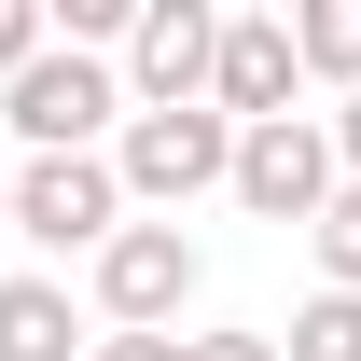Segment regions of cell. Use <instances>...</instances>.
<instances>
[{"instance_id":"obj_1","label":"cell","mask_w":361,"mask_h":361,"mask_svg":"<svg viewBox=\"0 0 361 361\" xmlns=\"http://www.w3.org/2000/svg\"><path fill=\"white\" fill-rule=\"evenodd\" d=\"M126 223L139 209H126V167H111V153H28V167H14V236H28L42 264H97Z\"/></svg>"},{"instance_id":"obj_2","label":"cell","mask_w":361,"mask_h":361,"mask_svg":"<svg viewBox=\"0 0 361 361\" xmlns=\"http://www.w3.org/2000/svg\"><path fill=\"white\" fill-rule=\"evenodd\" d=\"M111 167H126V209H139V223H180L195 195H236V126H223V111H126Z\"/></svg>"},{"instance_id":"obj_3","label":"cell","mask_w":361,"mask_h":361,"mask_svg":"<svg viewBox=\"0 0 361 361\" xmlns=\"http://www.w3.org/2000/svg\"><path fill=\"white\" fill-rule=\"evenodd\" d=\"M209 292V250L180 223H126L111 250L84 264V306H97V334H180V306Z\"/></svg>"},{"instance_id":"obj_4","label":"cell","mask_w":361,"mask_h":361,"mask_svg":"<svg viewBox=\"0 0 361 361\" xmlns=\"http://www.w3.org/2000/svg\"><path fill=\"white\" fill-rule=\"evenodd\" d=\"M126 70H111V56H70L56 42L42 70H28V84H0V126L28 139V153H111V139H126Z\"/></svg>"},{"instance_id":"obj_5","label":"cell","mask_w":361,"mask_h":361,"mask_svg":"<svg viewBox=\"0 0 361 361\" xmlns=\"http://www.w3.org/2000/svg\"><path fill=\"white\" fill-rule=\"evenodd\" d=\"M334 195H348L334 111H292V126H236V209H250V223H292V236H306Z\"/></svg>"},{"instance_id":"obj_6","label":"cell","mask_w":361,"mask_h":361,"mask_svg":"<svg viewBox=\"0 0 361 361\" xmlns=\"http://www.w3.org/2000/svg\"><path fill=\"white\" fill-rule=\"evenodd\" d=\"M209 84H223V14H209V0H139L126 97L139 111H209Z\"/></svg>"},{"instance_id":"obj_7","label":"cell","mask_w":361,"mask_h":361,"mask_svg":"<svg viewBox=\"0 0 361 361\" xmlns=\"http://www.w3.org/2000/svg\"><path fill=\"white\" fill-rule=\"evenodd\" d=\"M292 84H306L292 14H223V84H209V111H223V126H292Z\"/></svg>"},{"instance_id":"obj_8","label":"cell","mask_w":361,"mask_h":361,"mask_svg":"<svg viewBox=\"0 0 361 361\" xmlns=\"http://www.w3.org/2000/svg\"><path fill=\"white\" fill-rule=\"evenodd\" d=\"M0 361H97V306H70L56 264H0Z\"/></svg>"},{"instance_id":"obj_9","label":"cell","mask_w":361,"mask_h":361,"mask_svg":"<svg viewBox=\"0 0 361 361\" xmlns=\"http://www.w3.org/2000/svg\"><path fill=\"white\" fill-rule=\"evenodd\" d=\"M292 56H306L334 97H361V0H306V14H292Z\"/></svg>"},{"instance_id":"obj_10","label":"cell","mask_w":361,"mask_h":361,"mask_svg":"<svg viewBox=\"0 0 361 361\" xmlns=\"http://www.w3.org/2000/svg\"><path fill=\"white\" fill-rule=\"evenodd\" d=\"M278 361H361V292H306L292 334H278Z\"/></svg>"},{"instance_id":"obj_11","label":"cell","mask_w":361,"mask_h":361,"mask_svg":"<svg viewBox=\"0 0 361 361\" xmlns=\"http://www.w3.org/2000/svg\"><path fill=\"white\" fill-rule=\"evenodd\" d=\"M306 250H319V292H361V180L306 223Z\"/></svg>"},{"instance_id":"obj_12","label":"cell","mask_w":361,"mask_h":361,"mask_svg":"<svg viewBox=\"0 0 361 361\" xmlns=\"http://www.w3.org/2000/svg\"><path fill=\"white\" fill-rule=\"evenodd\" d=\"M42 56H56V14L42 0H0V84H28Z\"/></svg>"},{"instance_id":"obj_13","label":"cell","mask_w":361,"mask_h":361,"mask_svg":"<svg viewBox=\"0 0 361 361\" xmlns=\"http://www.w3.org/2000/svg\"><path fill=\"white\" fill-rule=\"evenodd\" d=\"M97 361H195V334H97Z\"/></svg>"},{"instance_id":"obj_14","label":"cell","mask_w":361,"mask_h":361,"mask_svg":"<svg viewBox=\"0 0 361 361\" xmlns=\"http://www.w3.org/2000/svg\"><path fill=\"white\" fill-rule=\"evenodd\" d=\"M195 361H278V334H195Z\"/></svg>"},{"instance_id":"obj_15","label":"cell","mask_w":361,"mask_h":361,"mask_svg":"<svg viewBox=\"0 0 361 361\" xmlns=\"http://www.w3.org/2000/svg\"><path fill=\"white\" fill-rule=\"evenodd\" d=\"M334 153H348V180H361V97H334Z\"/></svg>"},{"instance_id":"obj_16","label":"cell","mask_w":361,"mask_h":361,"mask_svg":"<svg viewBox=\"0 0 361 361\" xmlns=\"http://www.w3.org/2000/svg\"><path fill=\"white\" fill-rule=\"evenodd\" d=\"M0 236H14V180H0Z\"/></svg>"}]
</instances>
